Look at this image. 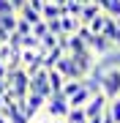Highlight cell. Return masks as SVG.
Listing matches in <instances>:
<instances>
[{"label": "cell", "mask_w": 120, "mask_h": 123, "mask_svg": "<svg viewBox=\"0 0 120 123\" xmlns=\"http://www.w3.org/2000/svg\"><path fill=\"white\" fill-rule=\"evenodd\" d=\"M0 27L8 30V33H14L17 30V14H3V17H0Z\"/></svg>", "instance_id": "cell-18"}, {"label": "cell", "mask_w": 120, "mask_h": 123, "mask_svg": "<svg viewBox=\"0 0 120 123\" xmlns=\"http://www.w3.org/2000/svg\"><path fill=\"white\" fill-rule=\"evenodd\" d=\"M90 96H93V93H90L87 88H79V90H76V93H74L71 98H68V107H85Z\"/></svg>", "instance_id": "cell-13"}, {"label": "cell", "mask_w": 120, "mask_h": 123, "mask_svg": "<svg viewBox=\"0 0 120 123\" xmlns=\"http://www.w3.org/2000/svg\"><path fill=\"white\" fill-rule=\"evenodd\" d=\"M30 27H33L30 22H25L22 17H17V33H19V36H27V33H30Z\"/></svg>", "instance_id": "cell-22"}, {"label": "cell", "mask_w": 120, "mask_h": 123, "mask_svg": "<svg viewBox=\"0 0 120 123\" xmlns=\"http://www.w3.org/2000/svg\"><path fill=\"white\" fill-rule=\"evenodd\" d=\"M38 44H41V41H38L33 33H27V36L19 38V47H22V49H38Z\"/></svg>", "instance_id": "cell-21"}, {"label": "cell", "mask_w": 120, "mask_h": 123, "mask_svg": "<svg viewBox=\"0 0 120 123\" xmlns=\"http://www.w3.org/2000/svg\"><path fill=\"white\" fill-rule=\"evenodd\" d=\"M6 41H8V30H3V27H0V44H6Z\"/></svg>", "instance_id": "cell-25"}, {"label": "cell", "mask_w": 120, "mask_h": 123, "mask_svg": "<svg viewBox=\"0 0 120 123\" xmlns=\"http://www.w3.org/2000/svg\"><path fill=\"white\" fill-rule=\"evenodd\" d=\"M63 55H66V49H63L60 44H57V47H52L49 52H44V68H55V63H57Z\"/></svg>", "instance_id": "cell-11"}, {"label": "cell", "mask_w": 120, "mask_h": 123, "mask_svg": "<svg viewBox=\"0 0 120 123\" xmlns=\"http://www.w3.org/2000/svg\"><path fill=\"white\" fill-rule=\"evenodd\" d=\"M52 47H57V36H55V33L41 36V44H38V49H41V52H49Z\"/></svg>", "instance_id": "cell-19"}, {"label": "cell", "mask_w": 120, "mask_h": 123, "mask_svg": "<svg viewBox=\"0 0 120 123\" xmlns=\"http://www.w3.org/2000/svg\"><path fill=\"white\" fill-rule=\"evenodd\" d=\"M98 6L109 17H120V0H98Z\"/></svg>", "instance_id": "cell-15"}, {"label": "cell", "mask_w": 120, "mask_h": 123, "mask_svg": "<svg viewBox=\"0 0 120 123\" xmlns=\"http://www.w3.org/2000/svg\"><path fill=\"white\" fill-rule=\"evenodd\" d=\"M98 88H101V93L107 98L120 96V66L101 68V74H98Z\"/></svg>", "instance_id": "cell-1"}, {"label": "cell", "mask_w": 120, "mask_h": 123, "mask_svg": "<svg viewBox=\"0 0 120 123\" xmlns=\"http://www.w3.org/2000/svg\"><path fill=\"white\" fill-rule=\"evenodd\" d=\"M63 14V6L60 3H52V0H46L44 6H41V19H57Z\"/></svg>", "instance_id": "cell-10"}, {"label": "cell", "mask_w": 120, "mask_h": 123, "mask_svg": "<svg viewBox=\"0 0 120 123\" xmlns=\"http://www.w3.org/2000/svg\"><path fill=\"white\" fill-rule=\"evenodd\" d=\"M11 3H14V8H19V6H25L27 0H11Z\"/></svg>", "instance_id": "cell-27"}, {"label": "cell", "mask_w": 120, "mask_h": 123, "mask_svg": "<svg viewBox=\"0 0 120 123\" xmlns=\"http://www.w3.org/2000/svg\"><path fill=\"white\" fill-rule=\"evenodd\" d=\"M109 115H112V120L115 123H120V96H115V98H107V107H104Z\"/></svg>", "instance_id": "cell-16"}, {"label": "cell", "mask_w": 120, "mask_h": 123, "mask_svg": "<svg viewBox=\"0 0 120 123\" xmlns=\"http://www.w3.org/2000/svg\"><path fill=\"white\" fill-rule=\"evenodd\" d=\"M57 22H60V30L66 33V36H74L76 30H79V17H71V14H60L57 17Z\"/></svg>", "instance_id": "cell-8"}, {"label": "cell", "mask_w": 120, "mask_h": 123, "mask_svg": "<svg viewBox=\"0 0 120 123\" xmlns=\"http://www.w3.org/2000/svg\"><path fill=\"white\" fill-rule=\"evenodd\" d=\"M115 22H117V27H115V36H112V41H115V47L120 49V17H115Z\"/></svg>", "instance_id": "cell-24"}, {"label": "cell", "mask_w": 120, "mask_h": 123, "mask_svg": "<svg viewBox=\"0 0 120 123\" xmlns=\"http://www.w3.org/2000/svg\"><path fill=\"white\" fill-rule=\"evenodd\" d=\"M46 79H49V90H52V93H60L63 82H66V79H63V74H60L57 68H46Z\"/></svg>", "instance_id": "cell-12"}, {"label": "cell", "mask_w": 120, "mask_h": 123, "mask_svg": "<svg viewBox=\"0 0 120 123\" xmlns=\"http://www.w3.org/2000/svg\"><path fill=\"white\" fill-rule=\"evenodd\" d=\"M0 123H8V118H6V115H0Z\"/></svg>", "instance_id": "cell-30"}, {"label": "cell", "mask_w": 120, "mask_h": 123, "mask_svg": "<svg viewBox=\"0 0 120 123\" xmlns=\"http://www.w3.org/2000/svg\"><path fill=\"white\" fill-rule=\"evenodd\" d=\"M87 120V115H85L82 107H68V112H66V123H85Z\"/></svg>", "instance_id": "cell-14"}, {"label": "cell", "mask_w": 120, "mask_h": 123, "mask_svg": "<svg viewBox=\"0 0 120 123\" xmlns=\"http://www.w3.org/2000/svg\"><path fill=\"white\" fill-rule=\"evenodd\" d=\"M49 123H66V118H52Z\"/></svg>", "instance_id": "cell-29"}, {"label": "cell", "mask_w": 120, "mask_h": 123, "mask_svg": "<svg viewBox=\"0 0 120 123\" xmlns=\"http://www.w3.org/2000/svg\"><path fill=\"white\" fill-rule=\"evenodd\" d=\"M79 88H82V79H66V82H63V88H60V93H63L66 98H71Z\"/></svg>", "instance_id": "cell-17"}, {"label": "cell", "mask_w": 120, "mask_h": 123, "mask_svg": "<svg viewBox=\"0 0 120 123\" xmlns=\"http://www.w3.org/2000/svg\"><path fill=\"white\" fill-rule=\"evenodd\" d=\"M44 112L49 118H66L68 112V98L63 96V93H52L46 101H44Z\"/></svg>", "instance_id": "cell-3"}, {"label": "cell", "mask_w": 120, "mask_h": 123, "mask_svg": "<svg viewBox=\"0 0 120 123\" xmlns=\"http://www.w3.org/2000/svg\"><path fill=\"white\" fill-rule=\"evenodd\" d=\"M55 68H57L60 74H63V79H82V77H85L82 71H79V66L74 63V57L68 55V52L63 55V57H60L57 63H55Z\"/></svg>", "instance_id": "cell-5"}, {"label": "cell", "mask_w": 120, "mask_h": 123, "mask_svg": "<svg viewBox=\"0 0 120 123\" xmlns=\"http://www.w3.org/2000/svg\"><path fill=\"white\" fill-rule=\"evenodd\" d=\"M3 14H17V8H14L11 0H0V17H3Z\"/></svg>", "instance_id": "cell-23"}, {"label": "cell", "mask_w": 120, "mask_h": 123, "mask_svg": "<svg viewBox=\"0 0 120 123\" xmlns=\"http://www.w3.org/2000/svg\"><path fill=\"white\" fill-rule=\"evenodd\" d=\"M6 82H8V88L14 90V96L17 98H25L27 96V85H30V77L25 74V68H17V71H8L6 74Z\"/></svg>", "instance_id": "cell-2"}, {"label": "cell", "mask_w": 120, "mask_h": 123, "mask_svg": "<svg viewBox=\"0 0 120 123\" xmlns=\"http://www.w3.org/2000/svg\"><path fill=\"white\" fill-rule=\"evenodd\" d=\"M6 88H8V82H6V79H0V93H3Z\"/></svg>", "instance_id": "cell-28"}, {"label": "cell", "mask_w": 120, "mask_h": 123, "mask_svg": "<svg viewBox=\"0 0 120 123\" xmlns=\"http://www.w3.org/2000/svg\"><path fill=\"white\" fill-rule=\"evenodd\" d=\"M0 110H3V96H0Z\"/></svg>", "instance_id": "cell-31"}, {"label": "cell", "mask_w": 120, "mask_h": 123, "mask_svg": "<svg viewBox=\"0 0 120 123\" xmlns=\"http://www.w3.org/2000/svg\"><path fill=\"white\" fill-rule=\"evenodd\" d=\"M33 93H41L44 98L52 96V90H49V79H46V68H38L36 74H30V85H27Z\"/></svg>", "instance_id": "cell-6"}, {"label": "cell", "mask_w": 120, "mask_h": 123, "mask_svg": "<svg viewBox=\"0 0 120 123\" xmlns=\"http://www.w3.org/2000/svg\"><path fill=\"white\" fill-rule=\"evenodd\" d=\"M104 107H107V96L98 90V93H93V96L87 98V104H85L82 110H85L87 118H93V115H101V112H104Z\"/></svg>", "instance_id": "cell-7"}, {"label": "cell", "mask_w": 120, "mask_h": 123, "mask_svg": "<svg viewBox=\"0 0 120 123\" xmlns=\"http://www.w3.org/2000/svg\"><path fill=\"white\" fill-rule=\"evenodd\" d=\"M87 49H90L96 57H101V55L115 52L117 47H115V41H112V38H107L104 33H93V36H90V41H87Z\"/></svg>", "instance_id": "cell-4"}, {"label": "cell", "mask_w": 120, "mask_h": 123, "mask_svg": "<svg viewBox=\"0 0 120 123\" xmlns=\"http://www.w3.org/2000/svg\"><path fill=\"white\" fill-rule=\"evenodd\" d=\"M104 22H107V14H98V17H93V19H90V22H87V27H90V33H101L104 30Z\"/></svg>", "instance_id": "cell-20"}, {"label": "cell", "mask_w": 120, "mask_h": 123, "mask_svg": "<svg viewBox=\"0 0 120 123\" xmlns=\"http://www.w3.org/2000/svg\"><path fill=\"white\" fill-rule=\"evenodd\" d=\"M98 14H101V6L90 0L87 6H82V11H79V22H82V25H87V22H90L93 17H98Z\"/></svg>", "instance_id": "cell-9"}, {"label": "cell", "mask_w": 120, "mask_h": 123, "mask_svg": "<svg viewBox=\"0 0 120 123\" xmlns=\"http://www.w3.org/2000/svg\"><path fill=\"white\" fill-rule=\"evenodd\" d=\"M87 123H101V115H93V118H87Z\"/></svg>", "instance_id": "cell-26"}]
</instances>
